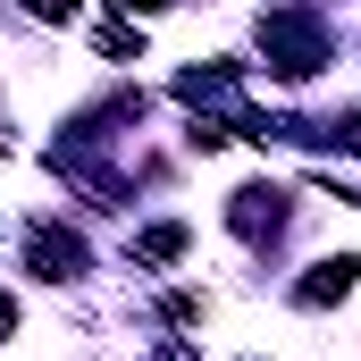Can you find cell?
Returning a JSON list of instances; mask_svg holds the SVG:
<instances>
[{
	"instance_id": "1",
	"label": "cell",
	"mask_w": 361,
	"mask_h": 361,
	"mask_svg": "<svg viewBox=\"0 0 361 361\" xmlns=\"http://www.w3.org/2000/svg\"><path fill=\"white\" fill-rule=\"evenodd\" d=\"M261 51H269V68L286 85L319 76V68H328V17H319V8H269V17H261Z\"/></svg>"
},
{
	"instance_id": "2",
	"label": "cell",
	"mask_w": 361,
	"mask_h": 361,
	"mask_svg": "<svg viewBox=\"0 0 361 361\" xmlns=\"http://www.w3.org/2000/svg\"><path fill=\"white\" fill-rule=\"evenodd\" d=\"M25 261H34V277H51V286H68V277H85V235H68V227H34V244H25Z\"/></svg>"
},
{
	"instance_id": "3",
	"label": "cell",
	"mask_w": 361,
	"mask_h": 361,
	"mask_svg": "<svg viewBox=\"0 0 361 361\" xmlns=\"http://www.w3.org/2000/svg\"><path fill=\"white\" fill-rule=\"evenodd\" d=\"M353 252H336V261H311V269L294 277V302H302V311H328V302H345V294H353Z\"/></svg>"
},
{
	"instance_id": "4",
	"label": "cell",
	"mask_w": 361,
	"mask_h": 361,
	"mask_svg": "<svg viewBox=\"0 0 361 361\" xmlns=\"http://www.w3.org/2000/svg\"><path fill=\"white\" fill-rule=\"evenodd\" d=\"M227 219H235V235H252V244H261V235L286 227V193H277V185H244V193L227 202Z\"/></svg>"
},
{
	"instance_id": "5",
	"label": "cell",
	"mask_w": 361,
	"mask_h": 361,
	"mask_svg": "<svg viewBox=\"0 0 361 361\" xmlns=\"http://www.w3.org/2000/svg\"><path fill=\"white\" fill-rule=\"evenodd\" d=\"M185 252V227H143L135 235V261H177Z\"/></svg>"
},
{
	"instance_id": "6",
	"label": "cell",
	"mask_w": 361,
	"mask_h": 361,
	"mask_svg": "<svg viewBox=\"0 0 361 361\" xmlns=\"http://www.w3.org/2000/svg\"><path fill=\"white\" fill-rule=\"evenodd\" d=\"M101 51H109V59H135V51H143V25H101Z\"/></svg>"
},
{
	"instance_id": "7",
	"label": "cell",
	"mask_w": 361,
	"mask_h": 361,
	"mask_svg": "<svg viewBox=\"0 0 361 361\" xmlns=\"http://www.w3.org/2000/svg\"><path fill=\"white\" fill-rule=\"evenodd\" d=\"M8 328H17V302H8V294H0V336H8Z\"/></svg>"
}]
</instances>
